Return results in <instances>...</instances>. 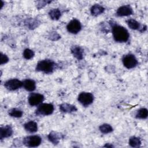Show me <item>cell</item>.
<instances>
[{
  "instance_id": "cell-17",
  "label": "cell",
  "mask_w": 148,
  "mask_h": 148,
  "mask_svg": "<svg viewBox=\"0 0 148 148\" xmlns=\"http://www.w3.org/2000/svg\"><path fill=\"white\" fill-rule=\"evenodd\" d=\"M24 128L27 132L34 133L38 131V124L34 121H29L24 124Z\"/></svg>"
},
{
  "instance_id": "cell-2",
  "label": "cell",
  "mask_w": 148,
  "mask_h": 148,
  "mask_svg": "<svg viewBox=\"0 0 148 148\" xmlns=\"http://www.w3.org/2000/svg\"><path fill=\"white\" fill-rule=\"evenodd\" d=\"M56 63L51 60H43L39 61L36 66V71L46 74L51 73L56 68Z\"/></svg>"
},
{
  "instance_id": "cell-28",
  "label": "cell",
  "mask_w": 148,
  "mask_h": 148,
  "mask_svg": "<svg viewBox=\"0 0 148 148\" xmlns=\"http://www.w3.org/2000/svg\"><path fill=\"white\" fill-rule=\"evenodd\" d=\"M104 147H113V146H112V145H108V144H106L105 146H104Z\"/></svg>"
},
{
  "instance_id": "cell-10",
  "label": "cell",
  "mask_w": 148,
  "mask_h": 148,
  "mask_svg": "<svg viewBox=\"0 0 148 148\" xmlns=\"http://www.w3.org/2000/svg\"><path fill=\"white\" fill-rule=\"evenodd\" d=\"M116 14L119 17L128 16L133 14V9L130 5H123L117 9Z\"/></svg>"
},
{
  "instance_id": "cell-23",
  "label": "cell",
  "mask_w": 148,
  "mask_h": 148,
  "mask_svg": "<svg viewBox=\"0 0 148 148\" xmlns=\"http://www.w3.org/2000/svg\"><path fill=\"white\" fill-rule=\"evenodd\" d=\"M99 130L101 133L104 134H107L113 131L112 127L110 124L106 123L101 125L99 127Z\"/></svg>"
},
{
  "instance_id": "cell-1",
  "label": "cell",
  "mask_w": 148,
  "mask_h": 148,
  "mask_svg": "<svg viewBox=\"0 0 148 148\" xmlns=\"http://www.w3.org/2000/svg\"><path fill=\"white\" fill-rule=\"evenodd\" d=\"M110 24L112 27V32L115 41L123 43L128 40L130 34L126 28L113 21H110Z\"/></svg>"
},
{
  "instance_id": "cell-18",
  "label": "cell",
  "mask_w": 148,
  "mask_h": 148,
  "mask_svg": "<svg viewBox=\"0 0 148 148\" xmlns=\"http://www.w3.org/2000/svg\"><path fill=\"white\" fill-rule=\"evenodd\" d=\"M126 23L129 27L130 28L133 30H138L139 31L142 25L140 24V23L136 21V20L134 18H129L127 20H126Z\"/></svg>"
},
{
  "instance_id": "cell-25",
  "label": "cell",
  "mask_w": 148,
  "mask_h": 148,
  "mask_svg": "<svg viewBox=\"0 0 148 148\" xmlns=\"http://www.w3.org/2000/svg\"><path fill=\"white\" fill-rule=\"evenodd\" d=\"M26 24H27V27L29 28L33 29L35 28L36 27H38V21L36 20H34V19H30L28 20L27 23H25Z\"/></svg>"
},
{
  "instance_id": "cell-20",
  "label": "cell",
  "mask_w": 148,
  "mask_h": 148,
  "mask_svg": "<svg viewBox=\"0 0 148 148\" xmlns=\"http://www.w3.org/2000/svg\"><path fill=\"white\" fill-rule=\"evenodd\" d=\"M148 116V110L146 108H142L136 111L135 117L139 119H146Z\"/></svg>"
},
{
  "instance_id": "cell-4",
  "label": "cell",
  "mask_w": 148,
  "mask_h": 148,
  "mask_svg": "<svg viewBox=\"0 0 148 148\" xmlns=\"http://www.w3.org/2000/svg\"><path fill=\"white\" fill-rule=\"evenodd\" d=\"M42 142V138L38 135H30L24 138L23 143L28 147L39 146Z\"/></svg>"
},
{
  "instance_id": "cell-16",
  "label": "cell",
  "mask_w": 148,
  "mask_h": 148,
  "mask_svg": "<svg viewBox=\"0 0 148 148\" xmlns=\"http://www.w3.org/2000/svg\"><path fill=\"white\" fill-rule=\"evenodd\" d=\"M105 11V8L102 5L95 4L92 5L90 9L91 14L94 16H98L102 14Z\"/></svg>"
},
{
  "instance_id": "cell-8",
  "label": "cell",
  "mask_w": 148,
  "mask_h": 148,
  "mask_svg": "<svg viewBox=\"0 0 148 148\" xmlns=\"http://www.w3.org/2000/svg\"><path fill=\"white\" fill-rule=\"evenodd\" d=\"M45 97L43 95L39 93H31L28 98V102L29 105L32 106H38L42 103L44 101Z\"/></svg>"
},
{
  "instance_id": "cell-11",
  "label": "cell",
  "mask_w": 148,
  "mask_h": 148,
  "mask_svg": "<svg viewBox=\"0 0 148 148\" xmlns=\"http://www.w3.org/2000/svg\"><path fill=\"white\" fill-rule=\"evenodd\" d=\"M13 132L12 127L9 125L1 127L0 128V139L2 140L4 138H7L11 136Z\"/></svg>"
},
{
  "instance_id": "cell-13",
  "label": "cell",
  "mask_w": 148,
  "mask_h": 148,
  "mask_svg": "<svg viewBox=\"0 0 148 148\" xmlns=\"http://www.w3.org/2000/svg\"><path fill=\"white\" fill-rule=\"evenodd\" d=\"M62 138L63 135L55 131H51L48 135V139L54 145H57Z\"/></svg>"
},
{
  "instance_id": "cell-5",
  "label": "cell",
  "mask_w": 148,
  "mask_h": 148,
  "mask_svg": "<svg viewBox=\"0 0 148 148\" xmlns=\"http://www.w3.org/2000/svg\"><path fill=\"white\" fill-rule=\"evenodd\" d=\"M122 62L124 66L127 69H132L138 65V60L135 56L132 54L124 55L122 58Z\"/></svg>"
},
{
  "instance_id": "cell-15",
  "label": "cell",
  "mask_w": 148,
  "mask_h": 148,
  "mask_svg": "<svg viewBox=\"0 0 148 148\" xmlns=\"http://www.w3.org/2000/svg\"><path fill=\"white\" fill-rule=\"evenodd\" d=\"M60 110L62 112L69 113L76 112L77 110V108L75 105L67 103H64L60 105Z\"/></svg>"
},
{
  "instance_id": "cell-6",
  "label": "cell",
  "mask_w": 148,
  "mask_h": 148,
  "mask_svg": "<svg viewBox=\"0 0 148 148\" xmlns=\"http://www.w3.org/2000/svg\"><path fill=\"white\" fill-rule=\"evenodd\" d=\"M77 100L83 106L87 107L93 102L94 95L91 92H82L79 94Z\"/></svg>"
},
{
  "instance_id": "cell-19",
  "label": "cell",
  "mask_w": 148,
  "mask_h": 148,
  "mask_svg": "<svg viewBox=\"0 0 148 148\" xmlns=\"http://www.w3.org/2000/svg\"><path fill=\"white\" fill-rule=\"evenodd\" d=\"M49 15L51 20H58L61 16V12L59 9L54 8L49 11Z\"/></svg>"
},
{
  "instance_id": "cell-14",
  "label": "cell",
  "mask_w": 148,
  "mask_h": 148,
  "mask_svg": "<svg viewBox=\"0 0 148 148\" xmlns=\"http://www.w3.org/2000/svg\"><path fill=\"white\" fill-rule=\"evenodd\" d=\"M23 87L28 91H34L36 89V83L32 79H27L23 82Z\"/></svg>"
},
{
  "instance_id": "cell-24",
  "label": "cell",
  "mask_w": 148,
  "mask_h": 148,
  "mask_svg": "<svg viewBox=\"0 0 148 148\" xmlns=\"http://www.w3.org/2000/svg\"><path fill=\"white\" fill-rule=\"evenodd\" d=\"M34 54H35L34 51L29 49H25L23 53V56L26 60H30L34 56Z\"/></svg>"
},
{
  "instance_id": "cell-9",
  "label": "cell",
  "mask_w": 148,
  "mask_h": 148,
  "mask_svg": "<svg viewBox=\"0 0 148 148\" xmlns=\"http://www.w3.org/2000/svg\"><path fill=\"white\" fill-rule=\"evenodd\" d=\"M4 86L9 91H14L23 87V82L17 79H12L7 80Z\"/></svg>"
},
{
  "instance_id": "cell-27",
  "label": "cell",
  "mask_w": 148,
  "mask_h": 148,
  "mask_svg": "<svg viewBox=\"0 0 148 148\" xmlns=\"http://www.w3.org/2000/svg\"><path fill=\"white\" fill-rule=\"evenodd\" d=\"M51 1H38L36 5V7L38 9H41L43 7H44L45 5H46L47 3H50Z\"/></svg>"
},
{
  "instance_id": "cell-26",
  "label": "cell",
  "mask_w": 148,
  "mask_h": 148,
  "mask_svg": "<svg viewBox=\"0 0 148 148\" xmlns=\"http://www.w3.org/2000/svg\"><path fill=\"white\" fill-rule=\"evenodd\" d=\"M1 65L5 64L9 61V58L6 55L3 54L2 52L1 53Z\"/></svg>"
},
{
  "instance_id": "cell-21",
  "label": "cell",
  "mask_w": 148,
  "mask_h": 148,
  "mask_svg": "<svg viewBox=\"0 0 148 148\" xmlns=\"http://www.w3.org/2000/svg\"><path fill=\"white\" fill-rule=\"evenodd\" d=\"M128 143L131 147L138 148L141 145V140L136 136H132L129 139Z\"/></svg>"
},
{
  "instance_id": "cell-3",
  "label": "cell",
  "mask_w": 148,
  "mask_h": 148,
  "mask_svg": "<svg viewBox=\"0 0 148 148\" xmlns=\"http://www.w3.org/2000/svg\"><path fill=\"white\" fill-rule=\"evenodd\" d=\"M54 109V106L51 103H41L36 109L35 114L38 116H48L53 113Z\"/></svg>"
},
{
  "instance_id": "cell-22",
  "label": "cell",
  "mask_w": 148,
  "mask_h": 148,
  "mask_svg": "<svg viewBox=\"0 0 148 148\" xmlns=\"http://www.w3.org/2000/svg\"><path fill=\"white\" fill-rule=\"evenodd\" d=\"M8 114L10 116L16 118H20L23 116V112L22 110L17 109V108H12L9 110Z\"/></svg>"
},
{
  "instance_id": "cell-7",
  "label": "cell",
  "mask_w": 148,
  "mask_h": 148,
  "mask_svg": "<svg viewBox=\"0 0 148 148\" xmlns=\"http://www.w3.org/2000/svg\"><path fill=\"white\" fill-rule=\"evenodd\" d=\"M81 29L82 24L76 18H73L66 25L67 31L69 33L73 34H77L79 32H80Z\"/></svg>"
},
{
  "instance_id": "cell-12",
  "label": "cell",
  "mask_w": 148,
  "mask_h": 148,
  "mask_svg": "<svg viewBox=\"0 0 148 148\" xmlns=\"http://www.w3.org/2000/svg\"><path fill=\"white\" fill-rule=\"evenodd\" d=\"M71 53L72 55L77 60H81L83 58L84 50L79 46H73L71 47Z\"/></svg>"
}]
</instances>
